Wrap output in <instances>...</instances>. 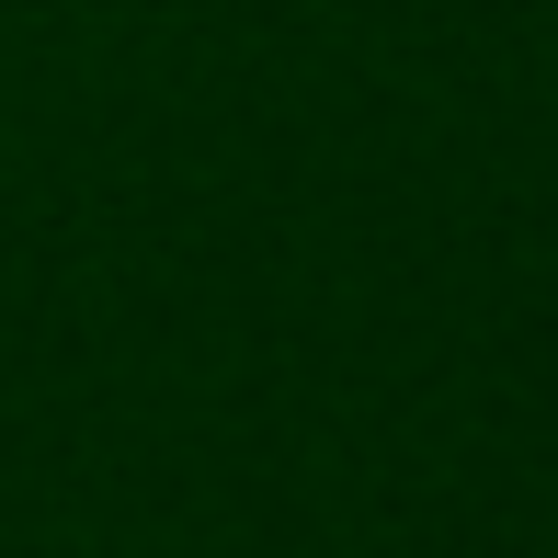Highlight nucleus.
I'll list each match as a JSON object with an SVG mask.
<instances>
[]
</instances>
